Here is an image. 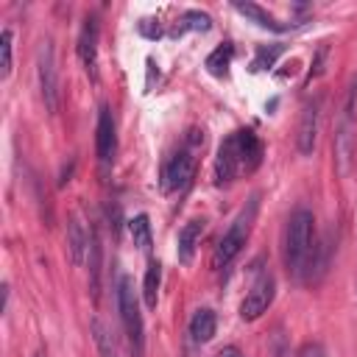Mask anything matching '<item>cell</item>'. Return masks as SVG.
<instances>
[{"mask_svg": "<svg viewBox=\"0 0 357 357\" xmlns=\"http://www.w3.org/2000/svg\"><path fill=\"white\" fill-rule=\"evenodd\" d=\"M282 53H284V45H259V47H257V56H254V61H251V70H254V73L271 70Z\"/></svg>", "mask_w": 357, "mask_h": 357, "instance_id": "d6986e66", "label": "cell"}, {"mask_svg": "<svg viewBox=\"0 0 357 357\" xmlns=\"http://www.w3.org/2000/svg\"><path fill=\"white\" fill-rule=\"evenodd\" d=\"M231 59H234V45H231V42H223V45H218V47L206 56V70H209L215 78H223V75L229 73V67H231Z\"/></svg>", "mask_w": 357, "mask_h": 357, "instance_id": "9a60e30c", "label": "cell"}, {"mask_svg": "<svg viewBox=\"0 0 357 357\" xmlns=\"http://www.w3.org/2000/svg\"><path fill=\"white\" fill-rule=\"evenodd\" d=\"M318 126H321V100H310L301 109V120H298V131H296V145L304 156H310L315 151Z\"/></svg>", "mask_w": 357, "mask_h": 357, "instance_id": "30bf717a", "label": "cell"}, {"mask_svg": "<svg viewBox=\"0 0 357 357\" xmlns=\"http://www.w3.org/2000/svg\"><path fill=\"white\" fill-rule=\"evenodd\" d=\"M262 139L251 128H237L231 131L215 156V181L218 184H231L248 173H254L262 165Z\"/></svg>", "mask_w": 357, "mask_h": 357, "instance_id": "6da1fadb", "label": "cell"}, {"mask_svg": "<svg viewBox=\"0 0 357 357\" xmlns=\"http://www.w3.org/2000/svg\"><path fill=\"white\" fill-rule=\"evenodd\" d=\"M218 357H243V354H240V349L226 346V349H220V354H218Z\"/></svg>", "mask_w": 357, "mask_h": 357, "instance_id": "cb8c5ba5", "label": "cell"}, {"mask_svg": "<svg viewBox=\"0 0 357 357\" xmlns=\"http://www.w3.org/2000/svg\"><path fill=\"white\" fill-rule=\"evenodd\" d=\"M296 357H326V349H324L318 340H307V343L298 346Z\"/></svg>", "mask_w": 357, "mask_h": 357, "instance_id": "603a6c76", "label": "cell"}, {"mask_svg": "<svg viewBox=\"0 0 357 357\" xmlns=\"http://www.w3.org/2000/svg\"><path fill=\"white\" fill-rule=\"evenodd\" d=\"M198 145H204V131H190L184 137V145L167 156V162L162 165V176H159V184H162V192H178L184 190L192 176H195V151Z\"/></svg>", "mask_w": 357, "mask_h": 357, "instance_id": "277c9868", "label": "cell"}, {"mask_svg": "<svg viewBox=\"0 0 357 357\" xmlns=\"http://www.w3.org/2000/svg\"><path fill=\"white\" fill-rule=\"evenodd\" d=\"M231 6H234V11H240L243 17H248L251 22H257L259 28H268V31H287V28H290V25L279 22V20H276L271 11H265V8H262V6H257V3H248V0H245V3H243V0H234Z\"/></svg>", "mask_w": 357, "mask_h": 357, "instance_id": "4fadbf2b", "label": "cell"}, {"mask_svg": "<svg viewBox=\"0 0 357 357\" xmlns=\"http://www.w3.org/2000/svg\"><path fill=\"white\" fill-rule=\"evenodd\" d=\"M89 332H92V340H95V346H98V354H100V357H117L114 343H112V335H109V329H106L98 318H92V321H89Z\"/></svg>", "mask_w": 357, "mask_h": 357, "instance_id": "ffe728a7", "label": "cell"}, {"mask_svg": "<svg viewBox=\"0 0 357 357\" xmlns=\"http://www.w3.org/2000/svg\"><path fill=\"white\" fill-rule=\"evenodd\" d=\"M86 262H89V290H92V298H98V287H100V240H98V231L89 229V254H86Z\"/></svg>", "mask_w": 357, "mask_h": 357, "instance_id": "2e32d148", "label": "cell"}, {"mask_svg": "<svg viewBox=\"0 0 357 357\" xmlns=\"http://www.w3.org/2000/svg\"><path fill=\"white\" fill-rule=\"evenodd\" d=\"M257 209H259V195H251V198H248V204H245V206L237 212V218L229 223V229L223 231L220 243H218V245H215V251H212V268H215V271L229 268V265H231V259L243 251V245H245V240H248V234H251V226H254Z\"/></svg>", "mask_w": 357, "mask_h": 357, "instance_id": "3957f363", "label": "cell"}, {"mask_svg": "<svg viewBox=\"0 0 357 357\" xmlns=\"http://www.w3.org/2000/svg\"><path fill=\"white\" fill-rule=\"evenodd\" d=\"M33 357H45V354H42V351H39V354H33Z\"/></svg>", "mask_w": 357, "mask_h": 357, "instance_id": "d4e9b609", "label": "cell"}, {"mask_svg": "<svg viewBox=\"0 0 357 357\" xmlns=\"http://www.w3.org/2000/svg\"><path fill=\"white\" fill-rule=\"evenodd\" d=\"M315 215L304 206L293 209L284 226V243H282V257H284V268L293 276H304L312 254H315Z\"/></svg>", "mask_w": 357, "mask_h": 357, "instance_id": "7a4b0ae2", "label": "cell"}, {"mask_svg": "<svg viewBox=\"0 0 357 357\" xmlns=\"http://www.w3.org/2000/svg\"><path fill=\"white\" fill-rule=\"evenodd\" d=\"M117 310H120V321H123V329H126L131 357H142V351H145V326H142V312H139L134 282L126 273L117 279Z\"/></svg>", "mask_w": 357, "mask_h": 357, "instance_id": "5b68a950", "label": "cell"}, {"mask_svg": "<svg viewBox=\"0 0 357 357\" xmlns=\"http://www.w3.org/2000/svg\"><path fill=\"white\" fill-rule=\"evenodd\" d=\"M212 28V17L204 11H184L181 14V25H176V33L184 31H209Z\"/></svg>", "mask_w": 357, "mask_h": 357, "instance_id": "44dd1931", "label": "cell"}, {"mask_svg": "<svg viewBox=\"0 0 357 357\" xmlns=\"http://www.w3.org/2000/svg\"><path fill=\"white\" fill-rule=\"evenodd\" d=\"M36 75H39V92H42L45 109L50 114L59 112V67H56V50L50 39H45L36 50Z\"/></svg>", "mask_w": 357, "mask_h": 357, "instance_id": "8992f818", "label": "cell"}, {"mask_svg": "<svg viewBox=\"0 0 357 357\" xmlns=\"http://www.w3.org/2000/svg\"><path fill=\"white\" fill-rule=\"evenodd\" d=\"M98 36H100L98 17L89 14L81 25V33H78V59H81V64L92 81H98Z\"/></svg>", "mask_w": 357, "mask_h": 357, "instance_id": "9c48e42d", "label": "cell"}, {"mask_svg": "<svg viewBox=\"0 0 357 357\" xmlns=\"http://www.w3.org/2000/svg\"><path fill=\"white\" fill-rule=\"evenodd\" d=\"M215 329H218V318H215V312L209 307H201V310L192 312V318H190V335H192L195 343H209L215 337Z\"/></svg>", "mask_w": 357, "mask_h": 357, "instance_id": "5bb4252c", "label": "cell"}, {"mask_svg": "<svg viewBox=\"0 0 357 357\" xmlns=\"http://www.w3.org/2000/svg\"><path fill=\"white\" fill-rule=\"evenodd\" d=\"M95 153L100 167H109L117 156V126L109 106H100L98 112V128H95Z\"/></svg>", "mask_w": 357, "mask_h": 357, "instance_id": "ba28073f", "label": "cell"}, {"mask_svg": "<svg viewBox=\"0 0 357 357\" xmlns=\"http://www.w3.org/2000/svg\"><path fill=\"white\" fill-rule=\"evenodd\" d=\"M273 296H276V276L271 271H259V276L254 279L251 290L245 293V298L240 304V318L243 321H257L273 304Z\"/></svg>", "mask_w": 357, "mask_h": 357, "instance_id": "52a82bcc", "label": "cell"}, {"mask_svg": "<svg viewBox=\"0 0 357 357\" xmlns=\"http://www.w3.org/2000/svg\"><path fill=\"white\" fill-rule=\"evenodd\" d=\"M159 282H162V265H159V259H151L145 279H142V298H145V307H151V310L156 307V298H159Z\"/></svg>", "mask_w": 357, "mask_h": 357, "instance_id": "e0dca14e", "label": "cell"}, {"mask_svg": "<svg viewBox=\"0 0 357 357\" xmlns=\"http://www.w3.org/2000/svg\"><path fill=\"white\" fill-rule=\"evenodd\" d=\"M204 226L206 220L204 218H192L187 220L181 229H178V237H176V257L181 265H190L192 257H195V248H198V240L204 234Z\"/></svg>", "mask_w": 357, "mask_h": 357, "instance_id": "8fae6325", "label": "cell"}, {"mask_svg": "<svg viewBox=\"0 0 357 357\" xmlns=\"http://www.w3.org/2000/svg\"><path fill=\"white\" fill-rule=\"evenodd\" d=\"M67 248H70V257L75 265H84L86 262V254H89V231L84 229L81 218L73 215L70 223H67Z\"/></svg>", "mask_w": 357, "mask_h": 357, "instance_id": "7c38bea8", "label": "cell"}, {"mask_svg": "<svg viewBox=\"0 0 357 357\" xmlns=\"http://www.w3.org/2000/svg\"><path fill=\"white\" fill-rule=\"evenodd\" d=\"M128 231H131V240H134V245L139 251H151L153 237H151V220H148V215H134L128 220Z\"/></svg>", "mask_w": 357, "mask_h": 357, "instance_id": "ac0fdd59", "label": "cell"}, {"mask_svg": "<svg viewBox=\"0 0 357 357\" xmlns=\"http://www.w3.org/2000/svg\"><path fill=\"white\" fill-rule=\"evenodd\" d=\"M0 53H3L0 78L6 81V78L11 75V28H3V33H0Z\"/></svg>", "mask_w": 357, "mask_h": 357, "instance_id": "7402d4cb", "label": "cell"}]
</instances>
